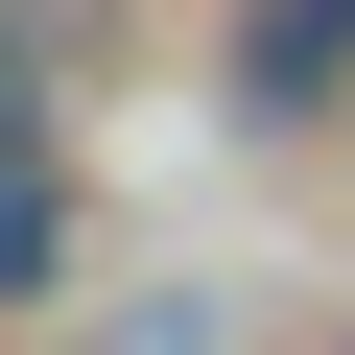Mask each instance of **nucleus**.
Returning <instances> with one entry per match:
<instances>
[{"label": "nucleus", "instance_id": "nucleus-2", "mask_svg": "<svg viewBox=\"0 0 355 355\" xmlns=\"http://www.w3.org/2000/svg\"><path fill=\"white\" fill-rule=\"evenodd\" d=\"M71 284V190H48V166H0V308H48Z\"/></svg>", "mask_w": 355, "mask_h": 355}, {"label": "nucleus", "instance_id": "nucleus-1", "mask_svg": "<svg viewBox=\"0 0 355 355\" xmlns=\"http://www.w3.org/2000/svg\"><path fill=\"white\" fill-rule=\"evenodd\" d=\"M214 95L237 119H331L355 95V0H237V24H214Z\"/></svg>", "mask_w": 355, "mask_h": 355}]
</instances>
